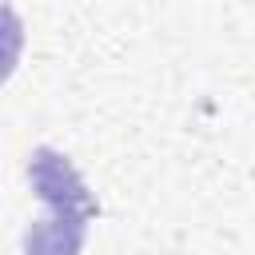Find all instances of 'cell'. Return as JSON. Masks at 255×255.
Masks as SVG:
<instances>
[{"instance_id": "obj_1", "label": "cell", "mask_w": 255, "mask_h": 255, "mask_svg": "<svg viewBox=\"0 0 255 255\" xmlns=\"http://www.w3.org/2000/svg\"><path fill=\"white\" fill-rule=\"evenodd\" d=\"M28 179L36 187V195L48 203V211H80V215H96V199L88 195V183L80 179V171L68 163V155L52 151V147H36L32 163H28Z\"/></svg>"}, {"instance_id": "obj_2", "label": "cell", "mask_w": 255, "mask_h": 255, "mask_svg": "<svg viewBox=\"0 0 255 255\" xmlns=\"http://www.w3.org/2000/svg\"><path fill=\"white\" fill-rule=\"evenodd\" d=\"M88 219L92 215H80V211H48L40 223L28 227L24 251L28 255H80Z\"/></svg>"}]
</instances>
